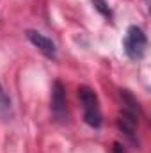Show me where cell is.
I'll return each mask as SVG.
<instances>
[{"mask_svg":"<svg viewBox=\"0 0 151 153\" xmlns=\"http://www.w3.org/2000/svg\"><path fill=\"white\" fill-rule=\"evenodd\" d=\"M93 4H94V7H96L100 13H103L105 16H110V9L107 7V4H105L103 0H93Z\"/></svg>","mask_w":151,"mask_h":153,"instance_id":"52a82bcc","label":"cell"},{"mask_svg":"<svg viewBox=\"0 0 151 153\" xmlns=\"http://www.w3.org/2000/svg\"><path fill=\"white\" fill-rule=\"evenodd\" d=\"M52 111L57 117H62L66 114V93L61 82L53 84V93H52Z\"/></svg>","mask_w":151,"mask_h":153,"instance_id":"277c9868","label":"cell"},{"mask_svg":"<svg viewBox=\"0 0 151 153\" xmlns=\"http://www.w3.org/2000/svg\"><path fill=\"white\" fill-rule=\"evenodd\" d=\"M117 125H119V128L124 132V134H128V135H133V132H135V128H137V114H135V111L132 109H126V111H123V114L119 116V119H117Z\"/></svg>","mask_w":151,"mask_h":153,"instance_id":"5b68a950","label":"cell"},{"mask_svg":"<svg viewBox=\"0 0 151 153\" xmlns=\"http://www.w3.org/2000/svg\"><path fill=\"white\" fill-rule=\"evenodd\" d=\"M124 52L126 55L132 59V61H139L142 59L144 52H146V46H148V39H146V34L142 29L132 25L128 30H126V36H124Z\"/></svg>","mask_w":151,"mask_h":153,"instance_id":"7a4b0ae2","label":"cell"},{"mask_svg":"<svg viewBox=\"0 0 151 153\" xmlns=\"http://www.w3.org/2000/svg\"><path fill=\"white\" fill-rule=\"evenodd\" d=\"M78 98L82 103V111H84V119L87 125L98 128L101 125V111H100V103H98V96L94 94L93 89L89 87H80L78 89Z\"/></svg>","mask_w":151,"mask_h":153,"instance_id":"6da1fadb","label":"cell"},{"mask_svg":"<svg viewBox=\"0 0 151 153\" xmlns=\"http://www.w3.org/2000/svg\"><path fill=\"white\" fill-rule=\"evenodd\" d=\"M13 114V107H11V100L5 94L4 87L0 85V119H9Z\"/></svg>","mask_w":151,"mask_h":153,"instance_id":"8992f818","label":"cell"},{"mask_svg":"<svg viewBox=\"0 0 151 153\" xmlns=\"http://www.w3.org/2000/svg\"><path fill=\"white\" fill-rule=\"evenodd\" d=\"M27 39H29L34 46H38V50L41 53H44V55L50 57V59H55L57 48H55V43L50 38H46L44 34H41L38 30H27Z\"/></svg>","mask_w":151,"mask_h":153,"instance_id":"3957f363","label":"cell"}]
</instances>
